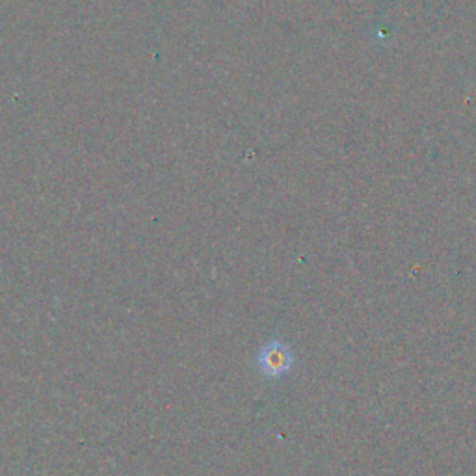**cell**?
Instances as JSON below:
<instances>
[{
    "label": "cell",
    "instance_id": "1",
    "mask_svg": "<svg viewBox=\"0 0 476 476\" xmlns=\"http://www.w3.org/2000/svg\"><path fill=\"white\" fill-rule=\"evenodd\" d=\"M294 365L293 350L283 341H270L257 353V369L267 378H281L289 374Z\"/></svg>",
    "mask_w": 476,
    "mask_h": 476
}]
</instances>
